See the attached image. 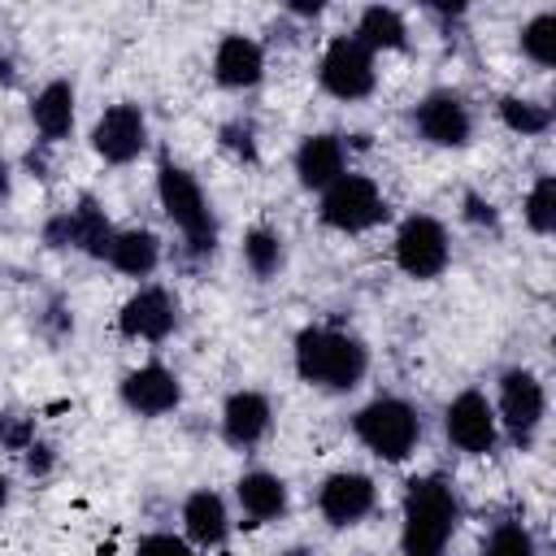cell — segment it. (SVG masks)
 I'll use <instances>...</instances> for the list:
<instances>
[{
    "mask_svg": "<svg viewBox=\"0 0 556 556\" xmlns=\"http://www.w3.org/2000/svg\"><path fill=\"white\" fill-rule=\"evenodd\" d=\"M295 378L321 395H352L369 378V343L343 326L308 321L291 339Z\"/></svg>",
    "mask_w": 556,
    "mask_h": 556,
    "instance_id": "1",
    "label": "cell"
},
{
    "mask_svg": "<svg viewBox=\"0 0 556 556\" xmlns=\"http://www.w3.org/2000/svg\"><path fill=\"white\" fill-rule=\"evenodd\" d=\"M460 521V495L443 473L408 478L400 495V556H447Z\"/></svg>",
    "mask_w": 556,
    "mask_h": 556,
    "instance_id": "2",
    "label": "cell"
},
{
    "mask_svg": "<svg viewBox=\"0 0 556 556\" xmlns=\"http://www.w3.org/2000/svg\"><path fill=\"white\" fill-rule=\"evenodd\" d=\"M156 204H161L165 222L178 230L182 252H187L191 261H213L217 239H222L213 200L204 195L200 178H195L187 165H178L174 156H161V161H156Z\"/></svg>",
    "mask_w": 556,
    "mask_h": 556,
    "instance_id": "3",
    "label": "cell"
},
{
    "mask_svg": "<svg viewBox=\"0 0 556 556\" xmlns=\"http://www.w3.org/2000/svg\"><path fill=\"white\" fill-rule=\"evenodd\" d=\"M352 434L382 465H404L421 443V413L404 395H374L352 413Z\"/></svg>",
    "mask_w": 556,
    "mask_h": 556,
    "instance_id": "4",
    "label": "cell"
},
{
    "mask_svg": "<svg viewBox=\"0 0 556 556\" xmlns=\"http://www.w3.org/2000/svg\"><path fill=\"white\" fill-rule=\"evenodd\" d=\"M317 222L334 235H369L391 222V200L382 195L374 174L348 169L326 191H317Z\"/></svg>",
    "mask_w": 556,
    "mask_h": 556,
    "instance_id": "5",
    "label": "cell"
},
{
    "mask_svg": "<svg viewBox=\"0 0 556 556\" xmlns=\"http://www.w3.org/2000/svg\"><path fill=\"white\" fill-rule=\"evenodd\" d=\"M495 421H500V439H508L513 447H530L547 421V387L534 369L526 365H508L500 378H495Z\"/></svg>",
    "mask_w": 556,
    "mask_h": 556,
    "instance_id": "6",
    "label": "cell"
},
{
    "mask_svg": "<svg viewBox=\"0 0 556 556\" xmlns=\"http://www.w3.org/2000/svg\"><path fill=\"white\" fill-rule=\"evenodd\" d=\"M391 261L413 282H434L452 265V230L434 213H404L391 235Z\"/></svg>",
    "mask_w": 556,
    "mask_h": 556,
    "instance_id": "7",
    "label": "cell"
},
{
    "mask_svg": "<svg viewBox=\"0 0 556 556\" xmlns=\"http://www.w3.org/2000/svg\"><path fill=\"white\" fill-rule=\"evenodd\" d=\"M317 87L339 104L369 100L378 91V56L352 35H330L317 52Z\"/></svg>",
    "mask_w": 556,
    "mask_h": 556,
    "instance_id": "8",
    "label": "cell"
},
{
    "mask_svg": "<svg viewBox=\"0 0 556 556\" xmlns=\"http://www.w3.org/2000/svg\"><path fill=\"white\" fill-rule=\"evenodd\" d=\"M413 130H417L421 143L456 152V148H469L473 143L478 117H473V104L456 87H430L413 104Z\"/></svg>",
    "mask_w": 556,
    "mask_h": 556,
    "instance_id": "9",
    "label": "cell"
},
{
    "mask_svg": "<svg viewBox=\"0 0 556 556\" xmlns=\"http://www.w3.org/2000/svg\"><path fill=\"white\" fill-rule=\"evenodd\" d=\"M87 139H91V152H96L104 165L122 169V165H135V161L148 152L152 126H148L143 104H135V100H113V104L100 109V117L91 122V135H87Z\"/></svg>",
    "mask_w": 556,
    "mask_h": 556,
    "instance_id": "10",
    "label": "cell"
},
{
    "mask_svg": "<svg viewBox=\"0 0 556 556\" xmlns=\"http://www.w3.org/2000/svg\"><path fill=\"white\" fill-rule=\"evenodd\" d=\"M443 439L460 456H491L500 447V421L482 387H465L443 404Z\"/></svg>",
    "mask_w": 556,
    "mask_h": 556,
    "instance_id": "11",
    "label": "cell"
},
{
    "mask_svg": "<svg viewBox=\"0 0 556 556\" xmlns=\"http://www.w3.org/2000/svg\"><path fill=\"white\" fill-rule=\"evenodd\" d=\"M178 321V295L165 282H139L117 308V334L126 343H165Z\"/></svg>",
    "mask_w": 556,
    "mask_h": 556,
    "instance_id": "12",
    "label": "cell"
},
{
    "mask_svg": "<svg viewBox=\"0 0 556 556\" xmlns=\"http://www.w3.org/2000/svg\"><path fill=\"white\" fill-rule=\"evenodd\" d=\"M313 504H317V517L330 530H352V526H361V521L374 517V508H378V482L369 473H361V469H334V473H326L317 482Z\"/></svg>",
    "mask_w": 556,
    "mask_h": 556,
    "instance_id": "13",
    "label": "cell"
},
{
    "mask_svg": "<svg viewBox=\"0 0 556 556\" xmlns=\"http://www.w3.org/2000/svg\"><path fill=\"white\" fill-rule=\"evenodd\" d=\"M117 400H122L126 413H135L143 421H156V417H169V413L182 408V378L165 361H143V365L122 374Z\"/></svg>",
    "mask_w": 556,
    "mask_h": 556,
    "instance_id": "14",
    "label": "cell"
},
{
    "mask_svg": "<svg viewBox=\"0 0 556 556\" xmlns=\"http://www.w3.org/2000/svg\"><path fill=\"white\" fill-rule=\"evenodd\" d=\"M208 70H213V83L222 91H252L265 83V70H269V52L256 35H243V30H226L217 43H213V56H208Z\"/></svg>",
    "mask_w": 556,
    "mask_h": 556,
    "instance_id": "15",
    "label": "cell"
},
{
    "mask_svg": "<svg viewBox=\"0 0 556 556\" xmlns=\"http://www.w3.org/2000/svg\"><path fill=\"white\" fill-rule=\"evenodd\" d=\"M217 430L226 439V447L235 452H252L261 447L269 434H274V400L256 387H239L222 400V413H217Z\"/></svg>",
    "mask_w": 556,
    "mask_h": 556,
    "instance_id": "16",
    "label": "cell"
},
{
    "mask_svg": "<svg viewBox=\"0 0 556 556\" xmlns=\"http://www.w3.org/2000/svg\"><path fill=\"white\" fill-rule=\"evenodd\" d=\"M235 530V517H230V504L222 491L213 486H195L187 491V500L178 504V534L195 547V552H222L226 539Z\"/></svg>",
    "mask_w": 556,
    "mask_h": 556,
    "instance_id": "17",
    "label": "cell"
},
{
    "mask_svg": "<svg viewBox=\"0 0 556 556\" xmlns=\"http://www.w3.org/2000/svg\"><path fill=\"white\" fill-rule=\"evenodd\" d=\"M291 169H295V182L304 191H313V195L326 191L339 174L352 169L348 135H339V130H313V135H304L295 143V152H291Z\"/></svg>",
    "mask_w": 556,
    "mask_h": 556,
    "instance_id": "18",
    "label": "cell"
},
{
    "mask_svg": "<svg viewBox=\"0 0 556 556\" xmlns=\"http://www.w3.org/2000/svg\"><path fill=\"white\" fill-rule=\"evenodd\" d=\"M235 508L243 513L248 526H274L291 513V486L274 469H243L235 478Z\"/></svg>",
    "mask_w": 556,
    "mask_h": 556,
    "instance_id": "19",
    "label": "cell"
},
{
    "mask_svg": "<svg viewBox=\"0 0 556 556\" xmlns=\"http://www.w3.org/2000/svg\"><path fill=\"white\" fill-rule=\"evenodd\" d=\"M30 126L39 135V143L61 148L78 126V87L70 78H48L30 96Z\"/></svg>",
    "mask_w": 556,
    "mask_h": 556,
    "instance_id": "20",
    "label": "cell"
},
{
    "mask_svg": "<svg viewBox=\"0 0 556 556\" xmlns=\"http://www.w3.org/2000/svg\"><path fill=\"white\" fill-rule=\"evenodd\" d=\"M161 261H165V243L148 226H117L113 230V243L104 252V265L117 269L122 278H135V287L148 282L161 269Z\"/></svg>",
    "mask_w": 556,
    "mask_h": 556,
    "instance_id": "21",
    "label": "cell"
},
{
    "mask_svg": "<svg viewBox=\"0 0 556 556\" xmlns=\"http://www.w3.org/2000/svg\"><path fill=\"white\" fill-rule=\"evenodd\" d=\"M352 39H356L361 48H369L374 56H382V52H408V43H413V26H408L404 9L378 0V4H365V9L356 13V22H352Z\"/></svg>",
    "mask_w": 556,
    "mask_h": 556,
    "instance_id": "22",
    "label": "cell"
},
{
    "mask_svg": "<svg viewBox=\"0 0 556 556\" xmlns=\"http://www.w3.org/2000/svg\"><path fill=\"white\" fill-rule=\"evenodd\" d=\"M65 222H70V248L83 252V256H91V261H104V252H109L117 226L109 222V213L100 208V200H96L91 191H83V195L65 208Z\"/></svg>",
    "mask_w": 556,
    "mask_h": 556,
    "instance_id": "23",
    "label": "cell"
},
{
    "mask_svg": "<svg viewBox=\"0 0 556 556\" xmlns=\"http://www.w3.org/2000/svg\"><path fill=\"white\" fill-rule=\"evenodd\" d=\"M239 256H243V269L256 282H269L287 269V239H282L278 226H248L243 243H239Z\"/></svg>",
    "mask_w": 556,
    "mask_h": 556,
    "instance_id": "24",
    "label": "cell"
},
{
    "mask_svg": "<svg viewBox=\"0 0 556 556\" xmlns=\"http://www.w3.org/2000/svg\"><path fill=\"white\" fill-rule=\"evenodd\" d=\"M495 117H500L504 130H513V135H521V139H539V135H547L552 122H556L552 104H543V100H534V96H521V91H504V96L495 100Z\"/></svg>",
    "mask_w": 556,
    "mask_h": 556,
    "instance_id": "25",
    "label": "cell"
},
{
    "mask_svg": "<svg viewBox=\"0 0 556 556\" xmlns=\"http://www.w3.org/2000/svg\"><path fill=\"white\" fill-rule=\"evenodd\" d=\"M517 48H521V56H526L530 65L552 70V65H556V9L530 13V17L521 22V30H517Z\"/></svg>",
    "mask_w": 556,
    "mask_h": 556,
    "instance_id": "26",
    "label": "cell"
},
{
    "mask_svg": "<svg viewBox=\"0 0 556 556\" xmlns=\"http://www.w3.org/2000/svg\"><path fill=\"white\" fill-rule=\"evenodd\" d=\"M521 222L530 235L547 239L556 230V174H539L521 195Z\"/></svg>",
    "mask_w": 556,
    "mask_h": 556,
    "instance_id": "27",
    "label": "cell"
},
{
    "mask_svg": "<svg viewBox=\"0 0 556 556\" xmlns=\"http://www.w3.org/2000/svg\"><path fill=\"white\" fill-rule=\"evenodd\" d=\"M478 556H539V539L526 521H495L482 543H478Z\"/></svg>",
    "mask_w": 556,
    "mask_h": 556,
    "instance_id": "28",
    "label": "cell"
},
{
    "mask_svg": "<svg viewBox=\"0 0 556 556\" xmlns=\"http://www.w3.org/2000/svg\"><path fill=\"white\" fill-rule=\"evenodd\" d=\"M217 148L226 156H235L239 165H256L261 161V135H256V126L248 117H226L217 126Z\"/></svg>",
    "mask_w": 556,
    "mask_h": 556,
    "instance_id": "29",
    "label": "cell"
},
{
    "mask_svg": "<svg viewBox=\"0 0 556 556\" xmlns=\"http://www.w3.org/2000/svg\"><path fill=\"white\" fill-rule=\"evenodd\" d=\"M35 439H39L35 413H22V408H4L0 413V452H17L22 456Z\"/></svg>",
    "mask_w": 556,
    "mask_h": 556,
    "instance_id": "30",
    "label": "cell"
},
{
    "mask_svg": "<svg viewBox=\"0 0 556 556\" xmlns=\"http://www.w3.org/2000/svg\"><path fill=\"white\" fill-rule=\"evenodd\" d=\"M130 556H204V552H195L178 530H148V534H139Z\"/></svg>",
    "mask_w": 556,
    "mask_h": 556,
    "instance_id": "31",
    "label": "cell"
},
{
    "mask_svg": "<svg viewBox=\"0 0 556 556\" xmlns=\"http://www.w3.org/2000/svg\"><path fill=\"white\" fill-rule=\"evenodd\" d=\"M460 222L473 226V230H500V208H495L491 195H482V191L469 187V191L460 195Z\"/></svg>",
    "mask_w": 556,
    "mask_h": 556,
    "instance_id": "32",
    "label": "cell"
},
{
    "mask_svg": "<svg viewBox=\"0 0 556 556\" xmlns=\"http://www.w3.org/2000/svg\"><path fill=\"white\" fill-rule=\"evenodd\" d=\"M56 460H61V452H56V443H48V439H35V443L22 452V465H26L30 478H48V473L56 469Z\"/></svg>",
    "mask_w": 556,
    "mask_h": 556,
    "instance_id": "33",
    "label": "cell"
},
{
    "mask_svg": "<svg viewBox=\"0 0 556 556\" xmlns=\"http://www.w3.org/2000/svg\"><path fill=\"white\" fill-rule=\"evenodd\" d=\"M326 13V4L321 0H295V4H287V17H300V22H313V17H321Z\"/></svg>",
    "mask_w": 556,
    "mask_h": 556,
    "instance_id": "34",
    "label": "cell"
},
{
    "mask_svg": "<svg viewBox=\"0 0 556 556\" xmlns=\"http://www.w3.org/2000/svg\"><path fill=\"white\" fill-rule=\"evenodd\" d=\"M13 195V165L9 161H0V204Z\"/></svg>",
    "mask_w": 556,
    "mask_h": 556,
    "instance_id": "35",
    "label": "cell"
},
{
    "mask_svg": "<svg viewBox=\"0 0 556 556\" xmlns=\"http://www.w3.org/2000/svg\"><path fill=\"white\" fill-rule=\"evenodd\" d=\"M9 500H13V482H9V469H4V460H0V513L9 508Z\"/></svg>",
    "mask_w": 556,
    "mask_h": 556,
    "instance_id": "36",
    "label": "cell"
},
{
    "mask_svg": "<svg viewBox=\"0 0 556 556\" xmlns=\"http://www.w3.org/2000/svg\"><path fill=\"white\" fill-rule=\"evenodd\" d=\"M278 556H317L313 547H287V552H278Z\"/></svg>",
    "mask_w": 556,
    "mask_h": 556,
    "instance_id": "37",
    "label": "cell"
}]
</instances>
